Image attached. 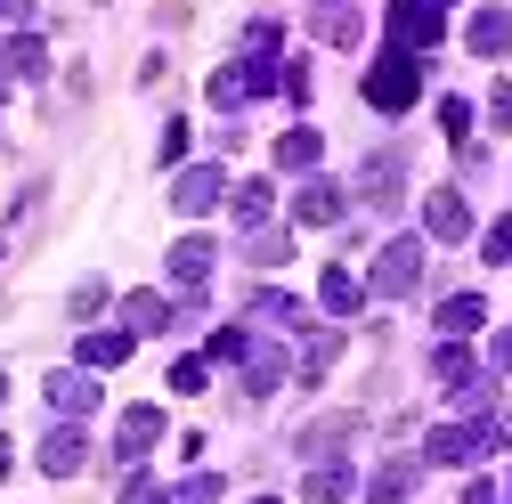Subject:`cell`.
<instances>
[{
    "mask_svg": "<svg viewBox=\"0 0 512 504\" xmlns=\"http://www.w3.org/2000/svg\"><path fill=\"white\" fill-rule=\"evenodd\" d=\"M415 98H423V57H399L391 49V57H374V66H366V106L374 114H407Z\"/></svg>",
    "mask_w": 512,
    "mask_h": 504,
    "instance_id": "6da1fadb",
    "label": "cell"
},
{
    "mask_svg": "<svg viewBox=\"0 0 512 504\" xmlns=\"http://www.w3.org/2000/svg\"><path fill=\"white\" fill-rule=\"evenodd\" d=\"M439 33H447V17L431 9V0H391V9H382V41H391L399 57H431Z\"/></svg>",
    "mask_w": 512,
    "mask_h": 504,
    "instance_id": "7a4b0ae2",
    "label": "cell"
},
{
    "mask_svg": "<svg viewBox=\"0 0 512 504\" xmlns=\"http://www.w3.org/2000/svg\"><path fill=\"white\" fill-rule=\"evenodd\" d=\"M423 285V244L415 236H391L374 252V269H366V293H382V301H399V293H415Z\"/></svg>",
    "mask_w": 512,
    "mask_h": 504,
    "instance_id": "3957f363",
    "label": "cell"
},
{
    "mask_svg": "<svg viewBox=\"0 0 512 504\" xmlns=\"http://www.w3.org/2000/svg\"><path fill=\"white\" fill-rule=\"evenodd\" d=\"M163 431H171L163 407H122V423H114V464H131V472H139V464L163 448Z\"/></svg>",
    "mask_w": 512,
    "mask_h": 504,
    "instance_id": "277c9868",
    "label": "cell"
},
{
    "mask_svg": "<svg viewBox=\"0 0 512 504\" xmlns=\"http://www.w3.org/2000/svg\"><path fill=\"white\" fill-rule=\"evenodd\" d=\"M220 196H228V179H220V163H187V171L171 179V204H179L187 220H204V212H212Z\"/></svg>",
    "mask_w": 512,
    "mask_h": 504,
    "instance_id": "5b68a950",
    "label": "cell"
},
{
    "mask_svg": "<svg viewBox=\"0 0 512 504\" xmlns=\"http://www.w3.org/2000/svg\"><path fill=\"white\" fill-rule=\"evenodd\" d=\"M423 236H439V244H464L472 236V204L456 196V187H431V196H423Z\"/></svg>",
    "mask_w": 512,
    "mask_h": 504,
    "instance_id": "8992f818",
    "label": "cell"
},
{
    "mask_svg": "<svg viewBox=\"0 0 512 504\" xmlns=\"http://www.w3.org/2000/svg\"><path fill=\"white\" fill-rule=\"evenodd\" d=\"M82 464H90V431H82V423H57V431L41 439V472H49V480H74Z\"/></svg>",
    "mask_w": 512,
    "mask_h": 504,
    "instance_id": "52a82bcc",
    "label": "cell"
},
{
    "mask_svg": "<svg viewBox=\"0 0 512 504\" xmlns=\"http://www.w3.org/2000/svg\"><path fill=\"white\" fill-rule=\"evenodd\" d=\"M342 212H350V196H342L334 179H301V196H293V220L301 228H334Z\"/></svg>",
    "mask_w": 512,
    "mask_h": 504,
    "instance_id": "ba28073f",
    "label": "cell"
},
{
    "mask_svg": "<svg viewBox=\"0 0 512 504\" xmlns=\"http://www.w3.org/2000/svg\"><path fill=\"white\" fill-rule=\"evenodd\" d=\"M41 391H49V407H57V415H66V423H82V415L98 407V383H90V374H82V366H57V374H49V383H41Z\"/></svg>",
    "mask_w": 512,
    "mask_h": 504,
    "instance_id": "9c48e42d",
    "label": "cell"
},
{
    "mask_svg": "<svg viewBox=\"0 0 512 504\" xmlns=\"http://www.w3.org/2000/svg\"><path fill=\"white\" fill-rule=\"evenodd\" d=\"M122 358H131V334H122V326H82V342H74V366L82 374H106Z\"/></svg>",
    "mask_w": 512,
    "mask_h": 504,
    "instance_id": "30bf717a",
    "label": "cell"
},
{
    "mask_svg": "<svg viewBox=\"0 0 512 504\" xmlns=\"http://www.w3.org/2000/svg\"><path fill=\"white\" fill-rule=\"evenodd\" d=\"M212 261H220V244H212V236H179V244H171V277H179L187 293H204Z\"/></svg>",
    "mask_w": 512,
    "mask_h": 504,
    "instance_id": "8fae6325",
    "label": "cell"
},
{
    "mask_svg": "<svg viewBox=\"0 0 512 504\" xmlns=\"http://www.w3.org/2000/svg\"><path fill=\"white\" fill-rule=\"evenodd\" d=\"M415 480H423V456H391V464L366 480V504H407V496H415Z\"/></svg>",
    "mask_w": 512,
    "mask_h": 504,
    "instance_id": "7c38bea8",
    "label": "cell"
},
{
    "mask_svg": "<svg viewBox=\"0 0 512 504\" xmlns=\"http://www.w3.org/2000/svg\"><path fill=\"white\" fill-rule=\"evenodd\" d=\"M171 326H179V309L163 293H131V301H122V334H131V342L139 334H171Z\"/></svg>",
    "mask_w": 512,
    "mask_h": 504,
    "instance_id": "4fadbf2b",
    "label": "cell"
},
{
    "mask_svg": "<svg viewBox=\"0 0 512 504\" xmlns=\"http://www.w3.org/2000/svg\"><path fill=\"white\" fill-rule=\"evenodd\" d=\"M0 74H9V82H41L49 74V49H41V33H9V49H0Z\"/></svg>",
    "mask_w": 512,
    "mask_h": 504,
    "instance_id": "5bb4252c",
    "label": "cell"
},
{
    "mask_svg": "<svg viewBox=\"0 0 512 504\" xmlns=\"http://www.w3.org/2000/svg\"><path fill=\"white\" fill-rule=\"evenodd\" d=\"M464 49H472V57H504V49H512V9H480V17L464 25Z\"/></svg>",
    "mask_w": 512,
    "mask_h": 504,
    "instance_id": "9a60e30c",
    "label": "cell"
},
{
    "mask_svg": "<svg viewBox=\"0 0 512 504\" xmlns=\"http://www.w3.org/2000/svg\"><path fill=\"white\" fill-rule=\"evenodd\" d=\"M301 496H309V504H342V496H358V472L326 456V464H309V480H301Z\"/></svg>",
    "mask_w": 512,
    "mask_h": 504,
    "instance_id": "2e32d148",
    "label": "cell"
},
{
    "mask_svg": "<svg viewBox=\"0 0 512 504\" xmlns=\"http://www.w3.org/2000/svg\"><path fill=\"white\" fill-rule=\"evenodd\" d=\"M480 326H488V301H480V293H447V301H439V334H447V342H464V334H480Z\"/></svg>",
    "mask_w": 512,
    "mask_h": 504,
    "instance_id": "e0dca14e",
    "label": "cell"
},
{
    "mask_svg": "<svg viewBox=\"0 0 512 504\" xmlns=\"http://www.w3.org/2000/svg\"><path fill=\"white\" fill-rule=\"evenodd\" d=\"M342 439H358V415H326V423H309V431L293 439V448H301L309 464H326V456L342 448Z\"/></svg>",
    "mask_w": 512,
    "mask_h": 504,
    "instance_id": "ac0fdd59",
    "label": "cell"
},
{
    "mask_svg": "<svg viewBox=\"0 0 512 504\" xmlns=\"http://www.w3.org/2000/svg\"><path fill=\"white\" fill-rule=\"evenodd\" d=\"M317 301H326V309H334V318H358V309H366V285H358V277H350V269L334 261L326 277H317Z\"/></svg>",
    "mask_w": 512,
    "mask_h": 504,
    "instance_id": "d6986e66",
    "label": "cell"
},
{
    "mask_svg": "<svg viewBox=\"0 0 512 504\" xmlns=\"http://www.w3.org/2000/svg\"><path fill=\"white\" fill-rule=\"evenodd\" d=\"M399 179H407V155H374V163L358 171V187H366V204H399Z\"/></svg>",
    "mask_w": 512,
    "mask_h": 504,
    "instance_id": "ffe728a7",
    "label": "cell"
},
{
    "mask_svg": "<svg viewBox=\"0 0 512 504\" xmlns=\"http://www.w3.org/2000/svg\"><path fill=\"white\" fill-rule=\"evenodd\" d=\"M244 391H252V399L285 391V350H244Z\"/></svg>",
    "mask_w": 512,
    "mask_h": 504,
    "instance_id": "44dd1931",
    "label": "cell"
},
{
    "mask_svg": "<svg viewBox=\"0 0 512 504\" xmlns=\"http://www.w3.org/2000/svg\"><path fill=\"white\" fill-rule=\"evenodd\" d=\"M228 212H236V228H269V212H277V196H269V179H244L236 196H228Z\"/></svg>",
    "mask_w": 512,
    "mask_h": 504,
    "instance_id": "7402d4cb",
    "label": "cell"
},
{
    "mask_svg": "<svg viewBox=\"0 0 512 504\" xmlns=\"http://www.w3.org/2000/svg\"><path fill=\"white\" fill-rule=\"evenodd\" d=\"M244 261H252V269L293 261V236H285V228H244Z\"/></svg>",
    "mask_w": 512,
    "mask_h": 504,
    "instance_id": "603a6c76",
    "label": "cell"
},
{
    "mask_svg": "<svg viewBox=\"0 0 512 504\" xmlns=\"http://www.w3.org/2000/svg\"><path fill=\"white\" fill-rule=\"evenodd\" d=\"M472 374H480V358H472L464 342H439V350H431V383L456 391V383H472Z\"/></svg>",
    "mask_w": 512,
    "mask_h": 504,
    "instance_id": "cb8c5ba5",
    "label": "cell"
},
{
    "mask_svg": "<svg viewBox=\"0 0 512 504\" xmlns=\"http://www.w3.org/2000/svg\"><path fill=\"white\" fill-rule=\"evenodd\" d=\"M317 155H326V139H317L309 122H301V131H285V139H277V171H317Z\"/></svg>",
    "mask_w": 512,
    "mask_h": 504,
    "instance_id": "d4e9b609",
    "label": "cell"
},
{
    "mask_svg": "<svg viewBox=\"0 0 512 504\" xmlns=\"http://www.w3.org/2000/svg\"><path fill=\"white\" fill-rule=\"evenodd\" d=\"M252 318H261V326H285V334H301V326H309V309H301L293 293H252Z\"/></svg>",
    "mask_w": 512,
    "mask_h": 504,
    "instance_id": "484cf974",
    "label": "cell"
},
{
    "mask_svg": "<svg viewBox=\"0 0 512 504\" xmlns=\"http://www.w3.org/2000/svg\"><path fill=\"white\" fill-rule=\"evenodd\" d=\"M326 41H358L366 25H358V0H317V17H309Z\"/></svg>",
    "mask_w": 512,
    "mask_h": 504,
    "instance_id": "4316f807",
    "label": "cell"
},
{
    "mask_svg": "<svg viewBox=\"0 0 512 504\" xmlns=\"http://www.w3.org/2000/svg\"><path fill=\"white\" fill-rule=\"evenodd\" d=\"M334 358H342V334H334V326H317V334L301 342V383H317V374H326Z\"/></svg>",
    "mask_w": 512,
    "mask_h": 504,
    "instance_id": "83f0119b",
    "label": "cell"
},
{
    "mask_svg": "<svg viewBox=\"0 0 512 504\" xmlns=\"http://www.w3.org/2000/svg\"><path fill=\"white\" fill-rule=\"evenodd\" d=\"M456 415H464V423H488V415H496V391H488V374L456 383Z\"/></svg>",
    "mask_w": 512,
    "mask_h": 504,
    "instance_id": "f1b7e54d",
    "label": "cell"
},
{
    "mask_svg": "<svg viewBox=\"0 0 512 504\" xmlns=\"http://www.w3.org/2000/svg\"><path fill=\"white\" fill-rule=\"evenodd\" d=\"M171 391H179V399H204V391H212V358H179V366H171Z\"/></svg>",
    "mask_w": 512,
    "mask_h": 504,
    "instance_id": "f546056e",
    "label": "cell"
},
{
    "mask_svg": "<svg viewBox=\"0 0 512 504\" xmlns=\"http://www.w3.org/2000/svg\"><path fill=\"white\" fill-rule=\"evenodd\" d=\"M212 106H220V114H244V106H252V90H244V74H236V66H220V74H212Z\"/></svg>",
    "mask_w": 512,
    "mask_h": 504,
    "instance_id": "4dcf8cb0",
    "label": "cell"
},
{
    "mask_svg": "<svg viewBox=\"0 0 512 504\" xmlns=\"http://www.w3.org/2000/svg\"><path fill=\"white\" fill-rule=\"evenodd\" d=\"M244 350H252V334H244V326H220V334L204 342V358H212V366H244Z\"/></svg>",
    "mask_w": 512,
    "mask_h": 504,
    "instance_id": "1f68e13d",
    "label": "cell"
},
{
    "mask_svg": "<svg viewBox=\"0 0 512 504\" xmlns=\"http://www.w3.org/2000/svg\"><path fill=\"white\" fill-rule=\"evenodd\" d=\"M439 131L456 147H472V98H439Z\"/></svg>",
    "mask_w": 512,
    "mask_h": 504,
    "instance_id": "d6a6232c",
    "label": "cell"
},
{
    "mask_svg": "<svg viewBox=\"0 0 512 504\" xmlns=\"http://www.w3.org/2000/svg\"><path fill=\"white\" fill-rule=\"evenodd\" d=\"M171 504H220V472H187L171 488Z\"/></svg>",
    "mask_w": 512,
    "mask_h": 504,
    "instance_id": "836d02e7",
    "label": "cell"
},
{
    "mask_svg": "<svg viewBox=\"0 0 512 504\" xmlns=\"http://www.w3.org/2000/svg\"><path fill=\"white\" fill-rule=\"evenodd\" d=\"M122 504H171V488L155 472H131V480H122Z\"/></svg>",
    "mask_w": 512,
    "mask_h": 504,
    "instance_id": "e575fe53",
    "label": "cell"
},
{
    "mask_svg": "<svg viewBox=\"0 0 512 504\" xmlns=\"http://www.w3.org/2000/svg\"><path fill=\"white\" fill-rule=\"evenodd\" d=\"M480 261H512V212H504V220H488V236H480Z\"/></svg>",
    "mask_w": 512,
    "mask_h": 504,
    "instance_id": "d590c367",
    "label": "cell"
},
{
    "mask_svg": "<svg viewBox=\"0 0 512 504\" xmlns=\"http://www.w3.org/2000/svg\"><path fill=\"white\" fill-rule=\"evenodd\" d=\"M98 309H106V285H98V277H90V285H74V318H82V326L98 318Z\"/></svg>",
    "mask_w": 512,
    "mask_h": 504,
    "instance_id": "8d00e7d4",
    "label": "cell"
},
{
    "mask_svg": "<svg viewBox=\"0 0 512 504\" xmlns=\"http://www.w3.org/2000/svg\"><path fill=\"white\" fill-rule=\"evenodd\" d=\"M488 122H496V131H512V82L488 90Z\"/></svg>",
    "mask_w": 512,
    "mask_h": 504,
    "instance_id": "74e56055",
    "label": "cell"
},
{
    "mask_svg": "<svg viewBox=\"0 0 512 504\" xmlns=\"http://www.w3.org/2000/svg\"><path fill=\"white\" fill-rule=\"evenodd\" d=\"M155 155H163V163H179V155H187V122H163V147H155Z\"/></svg>",
    "mask_w": 512,
    "mask_h": 504,
    "instance_id": "f35d334b",
    "label": "cell"
},
{
    "mask_svg": "<svg viewBox=\"0 0 512 504\" xmlns=\"http://www.w3.org/2000/svg\"><path fill=\"white\" fill-rule=\"evenodd\" d=\"M488 366H496V374H512V334H496V342H488Z\"/></svg>",
    "mask_w": 512,
    "mask_h": 504,
    "instance_id": "ab89813d",
    "label": "cell"
},
{
    "mask_svg": "<svg viewBox=\"0 0 512 504\" xmlns=\"http://www.w3.org/2000/svg\"><path fill=\"white\" fill-rule=\"evenodd\" d=\"M33 17V0H0V25H25Z\"/></svg>",
    "mask_w": 512,
    "mask_h": 504,
    "instance_id": "60d3db41",
    "label": "cell"
},
{
    "mask_svg": "<svg viewBox=\"0 0 512 504\" xmlns=\"http://www.w3.org/2000/svg\"><path fill=\"white\" fill-rule=\"evenodd\" d=\"M464 504H504V496H496L488 480H472V488H464Z\"/></svg>",
    "mask_w": 512,
    "mask_h": 504,
    "instance_id": "b9f144b4",
    "label": "cell"
},
{
    "mask_svg": "<svg viewBox=\"0 0 512 504\" xmlns=\"http://www.w3.org/2000/svg\"><path fill=\"white\" fill-rule=\"evenodd\" d=\"M9 464H17V448H9V439H0V480H9Z\"/></svg>",
    "mask_w": 512,
    "mask_h": 504,
    "instance_id": "7bdbcfd3",
    "label": "cell"
},
{
    "mask_svg": "<svg viewBox=\"0 0 512 504\" xmlns=\"http://www.w3.org/2000/svg\"><path fill=\"white\" fill-rule=\"evenodd\" d=\"M431 9H439V17H447V9H456V0H431Z\"/></svg>",
    "mask_w": 512,
    "mask_h": 504,
    "instance_id": "ee69618b",
    "label": "cell"
},
{
    "mask_svg": "<svg viewBox=\"0 0 512 504\" xmlns=\"http://www.w3.org/2000/svg\"><path fill=\"white\" fill-rule=\"evenodd\" d=\"M0 98H9V74H0Z\"/></svg>",
    "mask_w": 512,
    "mask_h": 504,
    "instance_id": "f6af8a7d",
    "label": "cell"
},
{
    "mask_svg": "<svg viewBox=\"0 0 512 504\" xmlns=\"http://www.w3.org/2000/svg\"><path fill=\"white\" fill-rule=\"evenodd\" d=\"M252 504H277V496H252Z\"/></svg>",
    "mask_w": 512,
    "mask_h": 504,
    "instance_id": "bcb514c9",
    "label": "cell"
},
{
    "mask_svg": "<svg viewBox=\"0 0 512 504\" xmlns=\"http://www.w3.org/2000/svg\"><path fill=\"white\" fill-rule=\"evenodd\" d=\"M0 252H9V236H0Z\"/></svg>",
    "mask_w": 512,
    "mask_h": 504,
    "instance_id": "7dc6e473",
    "label": "cell"
},
{
    "mask_svg": "<svg viewBox=\"0 0 512 504\" xmlns=\"http://www.w3.org/2000/svg\"><path fill=\"white\" fill-rule=\"evenodd\" d=\"M0 399H9V383H0Z\"/></svg>",
    "mask_w": 512,
    "mask_h": 504,
    "instance_id": "c3c4849f",
    "label": "cell"
},
{
    "mask_svg": "<svg viewBox=\"0 0 512 504\" xmlns=\"http://www.w3.org/2000/svg\"><path fill=\"white\" fill-rule=\"evenodd\" d=\"M504 439H512V423H504Z\"/></svg>",
    "mask_w": 512,
    "mask_h": 504,
    "instance_id": "681fc988",
    "label": "cell"
},
{
    "mask_svg": "<svg viewBox=\"0 0 512 504\" xmlns=\"http://www.w3.org/2000/svg\"><path fill=\"white\" fill-rule=\"evenodd\" d=\"M504 504H512V496H504Z\"/></svg>",
    "mask_w": 512,
    "mask_h": 504,
    "instance_id": "f907efd6",
    "label": "cell"
}]
</instances>
